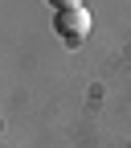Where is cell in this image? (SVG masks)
Masks as SVG:
<instances>
[{
  "label": "cell",
  "instance_id": "1",
  "mask_svg": "<svg viewBox=\"0 0 131 148\" xmlns=\"http://www.w3.org/2000/svg\"><path fill=\"white\" fill-rule=\"evenodd\" d=\"M53 33H58L66 45H82L86 33H90V12H86V8H66V12H58V16H53Z\"/></svg>",
  "mask_w": 131,
  "mask_h": 148
},
{
  "label": "cell",
  "instance_id": "2",
  "mask_svg": "<svg viewBox=\"0 0 131 148\" xmlns=\"http://www.w3.org/2000/svg\"><path fill=\"white\" fill-rule=\"evenodd\" d=\"M58 12H66V8H82V0H49Z\"/></svg>",
  "mask_w": 131,
  "mask_h": 148
}]
</instances>
